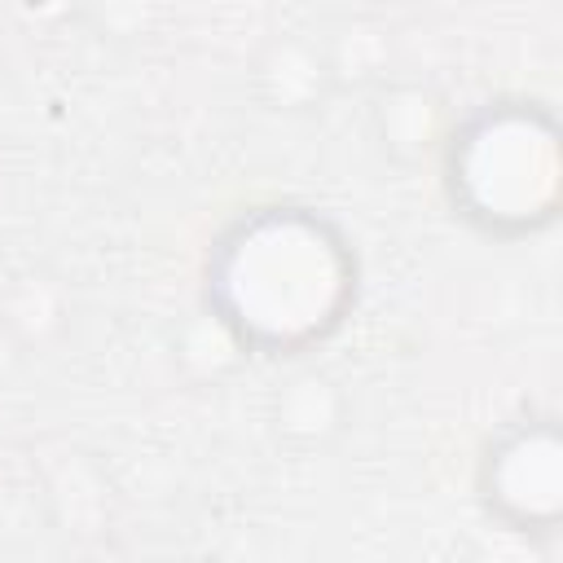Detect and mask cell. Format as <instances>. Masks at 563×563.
<instances>
[{"label":"cell","instance_id":"cell-1","mask_svg":"<svg viewBox=\"0 0 563 563\" xmlns=\"http://www.w3.org/2000/svg\"><path fill=\"white\" fill-rule=\"evenodd\" d=\"M339 286L330 246L303 224L255 229L229 264V295L251 325L290 334L325 317Z\"/></svg>","mask_w":563,"mask_h":563},{"label":"cell","instance_id":"cell-2","mask_svg":"<svg viewBox=\"0 0 563 563\" xmlns=\"http://www.w3.org/2000/svg\"><path fill=\"white\" fill-rule=\"evenodd\" d=\"M488 141L493 145H479L471 158V185L497 207H523L528 202V136L497 132Z\"/></svg>","mask_w":563,"mask_h":563}]
</instances>
